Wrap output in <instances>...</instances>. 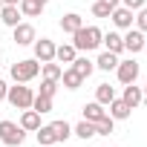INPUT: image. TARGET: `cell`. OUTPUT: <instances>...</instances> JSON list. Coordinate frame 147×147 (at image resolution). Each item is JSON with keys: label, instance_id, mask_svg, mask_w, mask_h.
<instances>
[{"label": "cell", "instance_id": "1", "mask_svg": "<svg viewBox=\"0 0 147 147\" xmlns=\"http://www.w3.org/2000/svg\"><path fill=\"white\" fill-rule=\"evenodd\" d=\"M101 38H104V32L98 26H81L75 35H72V46L78 52H92V49L101 46Z\"/></svg>", "mask_w": 147, "mask_h": 147}, {"label": "cell", "instance_id": "2", "mask_svg": "<svg viewBox=\"0 0 147 147\" xmlns=\"http://www.w3.org/2000/svg\"><path fill=\"white\" fill-rule=\"evenodd\" d=\"M38 72H40V61H35V58H26V61L12 63V78H15V84H26V81H32Z\"/></svg>", "mask_w": 147, "mask_h": 147}, {"label": "cell", "instance_id": "3", "mask_svg": "<svg viewBox=\"0 0 147 147\" xmlns=\"http://www.w3.org/2000/svg\"><path fill=\"white\" fill-rule=\"evenodd\" d=\"M0 141L6 147H20L26 141V130L15 121H0Z\"/></svg>", "mask_w": 147, "mask_h": 147}, {"label": "cell", "instance_id": "4", "mask_svg": "<svg viewBox=\"0 0 147 147\" xmlns=\"http://www.w3.org/2000/svg\"><path fill=\"white\" fill-rule=\"evenodd\" d=\"M6 101H9L15 110H29V107H32V101H35V92H32L29 87L18 84V87H9V92H6Z\"/></svg>", "mask_w": 147, "mask_h": 147}, {"label": "cell", "instance_id": "5", "mask_svg": "<svg viewBox=\"0 0 147 147\" xmlns=\"http://www.w3.org/2000/svg\"><path fill=\"white\" fill-rule=\"evenodd\" d=\"M121 38H124V52H130V55L141 52V49H144V40H147L144 32H141V29H133V26H130L127 35H121Z\"/></svg>", "mask_w": 147, "mask_h": 147}, {"label": "cell", "instance_id": "6", "mask_svg": "<svg viewBox=\"0 0 147 147\" xmlns=\"http://www.w3.org/2000/svg\"><path fill=\"white\" fill-rule=\"evenodd\" d=\"M115 72H118V81H121V84H136V78H138V63H136V58L118 61Z\"/></svg>", "mask_w": 147, "mask_h": 147}, {"label": "cell", "instance_id": "7", "mask_svg": "<svg viewBox=\"0 0 147 147\" xmlns=\"http://www.w3.org/2000/svg\"><path fill=\"white\" fill-rule=\"evenodd\" d=\"M32 46H35V61H40V63L55 61V49H58V46H55L49 38H40V40H35Z\"/></svg>", "mask_w": 147, "mask_h": 147}, {"label": "cell", "instance_id": "8", "mask_svg": "<svg viewBox=\"0 0 147 147\" xmlns=\"http://www.w3.org/2000/svg\"><path fill=\"white\" fill-rule=\"evenodd\" d=\"M12 32H15V43L18 46H32L35 43V26L32 23H18Z\"/></svg>", "mask_w": 147, "mask_h": 147}, {"label": "cell", "instance_id": "9", "mask_svg": "<svg viewBox=\"0 0 147 147\" xmlns=\"http://www.w3.org/2000/svg\"><path fill=\"white\" fill-rule=\"evenodd\" d=\"M107 107H110V115H113L115 121H124V118H130V113H133V107H130L124 98H113Z\"/></svg>", "mask_w": 147, "mask_h": 147}, {"label": "cell", "instance_id": "10", "mask_svg": "<svg viewBox=\"0 0 147 147\" xmlns=\"http://www.w3.org/2000/svg\"><path fill=\"white\" fill-rule=\"evenodd\" d=\"M110 18H113V23H115L118 29H130V26H133V18H136V15H133L130 9H124V6H115Z\"/></svg>", "mask_w": 147, "mask_h": 147}, {"label": "cell", "instance_id": "11", "mask_svg": "<svg viewBox=\"0 0 147 147\" xmlns=\"http://www.w3.org/2000/svg\"><path fill=\"white\" fill-rule=\"evenodd\" d=\"M121 98L136 110V107L144 101V90H141V87H136V84H124V95H121Z\"/></svg>", "mask_w": 147, "mask_h": 147}, {"label": "cell", "instance_id": "12", "mask_svg": "<svg viewBox=\"0 0 147 147\" xmlns=\"http://www.w3.org/2000/svg\"><path fill=\"white\" fill-rule=\"evenodd\" d=\"M81 26H84V18H81V15H75V12H69V15H63V18H61V29H63L66 35H75Z\"/></svg>", "mask_w": 147, "mask_h": 147}, {"label": "cell", "instance_id": "13", "mask_svg": "<svg viewBox=\"0 0 147 147\" xmlns=\"http://www.w3.org/2000/svg\"><path fill=\"white\" fill-rule=\"evenodd\" d=\"M107 115V110H104V104H98V101H90V104H84V118L87 121H92V124H98L101 118Z\"/></svg>", "mask_w": 147, "mask_h": 147}, {"label": "cell", "instance_id": "14", "mask_svg": "<svg viewBox=\"0 0 147 147\" xmlns=\"http://www.w3.org/2000/svg\"><path fill=\"white\" fill-rule=\"evenodd\" d=\"M20 127H23L26 133H35V130L40 127V113H35L32 107L23 110V115H20Z\"/></svg>", "mask_w": 147, "mask_h": 147}, {"label": "cell", "instance_id": "15", "mask_svg": "<svg viewBox=\"0 0 147 147\" xmlns=\"http://www.w3.org/2000/svg\"><path fill=\"white\" fill-rule=\"evenodd\" d=\"M101 43L107 46V52H115V55L124 52V38H121L118 32H107V35L101 38Z\"/></svg>", "mask_w": 147, "mask_h": 147}, {"label": "cell", "instance_id": "16", "mask_svg": "<svg viewBox=\"0 0 147 147\" xmlns=\"http://www.w3.org/2000/svg\"><path fill=\"white\" fill-rule=\"evenodd\" d=\"M0 20H3L9 29H15L20 23V9L18 6H3V9H0Z\"/></svg>", "mask_w": 147, "mask_h": 147}, {"label": "cell", "instance_id": "17", "mask_svg": "<svg viewBox=\"0 0 147 147\" xmlns=\"http://www.w3.org/2000/svg\"><path fill=\"white\" fill-rule=\"evenodd\" d=\"M115 66H118V55H115V52H107V49H104V52L98 55V61H95V69H104V72H110V69H115Z\"/></svg>", "mask_w": 147, "mask_h": 147}, {"label": "cell", "instance_id": "18", "mask_svg": "<svg viewBox=\"0 0 147 147\" xmlns=\"http://www.w3.org/2000/svg\"><path fill=\"white\" fill-rule=\"evenodd\" d=\"M35 136H38V144H40V147H52V144H58V138H55V130H52L49 124H46V127L40 124V127L35 130Z\"/></svg>", "mask_w": 147, "mask_h": 147}, {"label": "cell", "instance_id": "19", "mask_svg": "<svg viewBox=\"0 0 147 147\" xmlns=\"http://www.w3.org/2000/svg\"><path fill=\"white\" fill-rule=\"evenodd\" d=\"M72 69H75L81 78H90V75H92V69H95V61H90V58H78V55H75V61H72Z\"/></svg>", "mask_w": 147, "mask_h": 147}, {"label": "cell", "instance_id": "20", "mask_svg": "<svg viewBox=\"0 0 147 147\" xmlns=\"http://www.w3.org/2000/svg\"><path fill=\"white\" fill-rule=\"evenodd\" d=\"M75 55H78V49L72 46V43H61V46L55 49V61H61V63H72Z\"/></svg>", "mask_w": 147, "mask_h": 147}, {"label": "cell", "instance_id": "21", "mask_svg": "<svg viewBox=\"0 0 147 147\" xmlns=\"http://www.w3.org/2000/svg\"><path fill=\"white\" fill-rule=\"evenodd\" d=\"M61 81H63V87H66V90H78V87L84 84V78H81V75H78V72L72 69V66L61 72Z\"/></svg>", "mask_w": 147, "mask_h": 147}, {"label": "cell", "instance_id": "22", "mask_svg": "<svg viewBox=\"0 0 147 147\" xmlns=\"http://www.w3.org/2000/svg\"><path fill=\"white\" fill-rule=\"evenodd\" d=\"M40 72H43V78H46V81H61L63 66L55 63V61H46V63H40Z\"/></svg>", "mask_w": 147, "mask_h": 147}, {"label": "cell", "instance_id": "23", "mask_svg": "<svg viewBox=\"0 0 147 147\" xmlns=\"http://www.w3.org/2000/svg\"><path fill=\"white\" fill-rule=\"evenodd\" d=\"M18 9H20V15H26V18H38V15L43 12V6L38 3V0H20Z\"/></svg>", "mask_w": 147, "mask_h": 147}, {"label": "cell", "instance_id": "24", "mask_svg": "<svg viewBox=\"0 0 147 147\" xmlns=\"http://www.w3.org/2000/svg\"><path fill=\"white\" fill-rule=\"evenodd\" d=\"M72 133H75L78 138H84V141H87V138H92V136H95V124L84 118V121H78L75 127H72Z\"/></svg>", "mask_w": 147, "mask_h": 147}, {"label": "cell", "instance_id": "25", "mask_svg": "<svg viewBox=\"0 0 147 147\" xmlns=\"http://www.w3.org/2000/svg\"><path fill=\"white\" fill-rule=\"evenodd\" d=\"M113 98H115V90H113L110 84H98V87H95V101H98V104H104V107H107Z\"/></svg>", "mask_w": 147, "mask_h": 147}, {"label": "cell", "instance_id": "26", "mask_svg": "<svg viewBox=\"0 0 147 147\" xmlns=\"http://www.w3.org/2000/svg\"><path fill=\"white\" fill-rule=\"evenodd\" d=\"M113 130H115V118H113V115L107 113V115H104V118H101V121L95 124V136H110Z\"/></svg>", "mask_w": 147, "mask_h": 147}, {"label": "cell", "instance_id": "27", "mask_svg": "<svg viewBox=\"0 0 147 147\" xmlns=\"http://www.w3.org/2000/svg\"><path fill=\"white\" fill-rule=\"evenodd\" d=\"M49 127L55 130V138H58V141H66V138L72 136V127H69V124H66L63 118H61V121H52Z\"/></svg>", "mask_w": 147, "mask_h": 147}, {"label": "cell", "instance_id": "28", "mask_svg": "<svg viewBox=\"0 0 147 147\" xmlns=\"http://www.w3.org/2000/svg\"><path fill=\"white\" fill-rule=\"evenodd\" d=\"M32 110L35 113H52V98L49 95H35V101H32Z\"/></svg>", "mask_w": 147, "mask_h": 147}, {"label": "cell", "instance_id": "29", "mask_svg": "<svg viewBox=\"0 0 147 147\" xmlns=\"http://www.w3.org/2000/svg\"><path fill=\"white\" fill-rule=\"evenodd\" d=\"M92 15H95V18H110V15H113V9H110L107 3H101V0H95V6H92Z\"/></svg>", "mask_w": 147, "mask_h": 147}, {"label": "cell", "instance_id": "30", "mask_svg": "<svg viewBox=\"0 0 147 147\" xmlns=\"http://www.w3.org/2000/svg\"><path fill=\"white\" fill-rule=\"evenodd\" d=\"M55 90H58V81H46V78H43V81H40V92H38V95H49V98H52V95H55Z\"/></svg>", "mask_w": 147, "mask_h": 147}, {"label": "cell", "instance_id": "31", "mask_svg": "<svg viewBox=\"0 0 147 147\" xmlns=\"http://www.w3.org/2000/svg\"><path fill=\"white\" fill-rule=\"evenodd\" d=\"M136 29L147 32V6H141V9H138V18H136Z\"/></svg>", "mask_w": 147, "mask_h": 147}, {"label": "cell", "instance_id": "32", "mask_svg": "<svg viewBox=\"0 0 147 147\" xmlns=\"http://www.w3.org/2000/svg\"><path fill=\"white\" fill-rule=\"evenodd\" d=\"M121 6L130 9V12H138L141 6H147V0H121Z\"/></svg>", "mask_w": 147, "mask_h": 147}, {"label": "cell", "instance_id": "33", "mask_svg": "<svg viewBox=\"0 0 147 147\" xmlns=\"http://www.w3.org/2000/svg\"><path fill=\"white\" fill-rule=\"evenodd\" d=\"M6 92H9V87H6V81H0V101H6Z\"/></svg>", "mask_w": 147, "mask_h": 147}, {"label": "cell", "instance_id": "34", "mask_svg": "<svg viewBox=\"0 0 147 147\" xmlns=\"http://www.w3.org/2000/svg\"><path fill=\"white\" fill-rule=\"evenodd\" d=\"M101 3H107L110 9H115V6H121V0H101Z\"/></svg>", "mask_w": 147, "mask_h": 147}, {"label": "cell", "instance_id": "35", "mask_svg": "<svg viewBox=\"0 0 147 147\" xmlns=\"http://www.w3.org/2000/svg\"><path fill=\"white\" fill-rule=\"evenodd\" d=\"M20 0H3V6H18Z\"/></svg>", "mask_w": 147, "mask_h": 147}, {"label": "cell", "instance_id": "36", "mask_svg": "<svg viewBox=\"0 0 147 147\" xmlns=\"http://www.w3.org/2000/svg\"><path fill=\"white\" fill-rule=\"evenodd\" d=\"M38 3H40V6H46V3H49V0H38Z\"/></svg>", "mask_w": 147, "mask_h": 147}, {"label": "cell", "instance_id": "37", "mask_svg": "<svg viewBox=\"0 0 147 147\" xmlns=\"http://www.w3.org/2000/svg\"><path fill=\"white\" fill-rule=\"evenodd\" d=\"M144 98H147V87H144Z\"/></svg>", "mask_w": 147, "mask_h": 147}, {"label": "cell", "instance_id": "38", "mask_svg": "<svg viewBox=\"0 0 147 147\" xmlns=\"http://www.w3.org/2000/svg\"><path fill=\"white\" fill-rule=\"evenodd\" d=\"M0 9H3V0H0Z\"/></svg>", "mask_w": 147, "mask_h": 147}, {"label": "cell", "instance_id": "39", "mask_svg": "<svg viewBox=\"0 0 147 147\" xmlns=\"http://www.w3.org/2000/svg\"><path fill=\"white\" fill-rule=\"evenodd\" d=\"M0 66H3V58H0Z\"/></svg>", "mask_w": 147, "mask_h": 147}, {"label": "cell", "instance_id": "40", "mask_svg": "<svg viewBox=\"0 0 147 147\" xmlns=\"http://www.w3.org/2000/svg\"><path fill=\"white\" fill-rule=\"evenodd\" d=\"M144 49H147V40H144Z\"/></svg>", "mask_w": 147, "mask_h": 147}]
</instances>
